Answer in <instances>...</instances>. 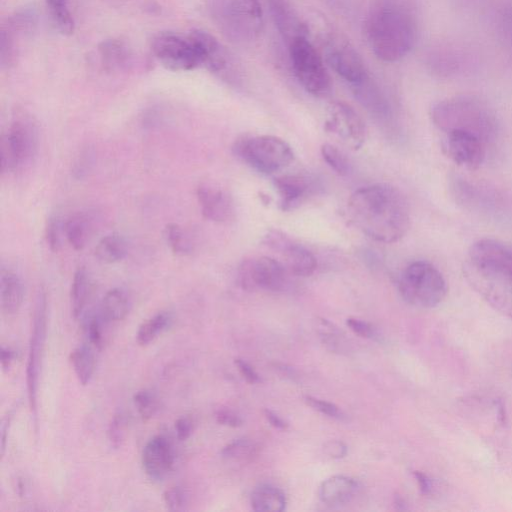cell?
<instances>
[{"mask_svg": "<svg viewBox=\"0 0 512 512\" xmlns=\"http://www.w3.org/2000/svg\"><path fill=\"white\" fill-rule=\"evenodd\" d=\"M349 221L368 237L384 243L401 239L410 226V209L394 186L377 183L357 189L347 202Z\"/></svg>", "mask_w": 512, "mask_h": 512, "instance_id": "6da1fadb", "label": "cell"}, {"mask_svg": "<svg viewBox=\"0 0 512 512\" xmlns=\"http://www.w3.org/2000/svg\"><path fill=\"white\" fill-rule=\"evenodd\" d=\"M462 270L470 287L512 320V251L493 239L478 240L469 248Z\"/></svg>", "mask_w": 512, "mask_h": 512, "instance_id": "7a4b0ae2", "label": "cell"}, {"mask_svg": "<svg viewBox=\"0 0 512 512\" xmlns=\"http://www.w3.org/2000/svg\"><path fill=\"white\" fill-rule=\"evenodd\" d=\"M365 27L371 50L384 62L399 61L416 41L415 18L404 0H371Z\"/></svg>", "mask_w": 512, "mask_h": 512, "instance_id": "3957f363", "label": "cell"}, {"mask_svg": "<svg viewBox=\"0 0 512 512\" xmlns=\"http://www.w3.org/2000/svg\"><path fill=\"white\" fill-rule=\"evenodd\" d=\"M433 124L443 133L463 131L486 144L495 140L498 121L486 102L473 95H457L436 102L430 110Z\"/></svg>", "mask_w": 512, "mask_h": 512, "instance_id": "277c9868", "label": "cell"}, {"mask_svg": "<svg viewBox=\"0 0 512 512\" xmlns=\"http://www.w3.org/2000/svg\"><path fill=\"white\" fill-rule=\"evenodd\" d=\"M398 288L407 303L420 308L438 306L447 294L445 278L427 261L409 264L400 276Z\"/></svg>", "mask_w": 512, "mask_h": 512, "instance_id": "5b68a950", "label": "cell"}, {"mask_svg": "<svg viewBox=\"0 0 512 512\" xmlns=\"http://www.w3.org/2000/svg\"><path fill=\"white\" fill-rule=\"evenodd\" d=\"M218 25L233 40H256L263 28L260 0H210Z\"/></svg>", "mask_w": 512, "mask_h": 512, "instance_id": "8992f818", "label": "cell"}, {"mask_svg": "<svg viewBox=\"0 0 512 512\" xmlns=\"http://www.w3.org/2000/svg\"><path fill=\"white\" fill-rule=\"evenodd\" d=\"M37 147L38 129L34 118L26 110L16 108L1 142L2 172L16 171L30 162Z\"/></svg>", "mask_w": 512, "mask_h": 512, "instance_id": "52a82bcc", "label": "cell"}, {"mask_svg": "<svg viewBox=\"0 0 512 512\" xmlns=\"http://www.w3.org/2000/svg\"><path fill=\"white\" fill-rule=\"evenodd\" d=\"M234 153L255 170L270 174L288 166L294 159L290 145L283 139L261 135L238 140Z\"/></svg>", "mask_w": 512, "mask_h": 512, "instance_id": "ba28073f", "label": "cell"}, {"mask_svg": "<svg viewBox=\"0 0 512 512\" xmlns=\"http://www.w3.org/2000/svg\"><path fill=\"white\" fill-rule=\"evenodd\" d=\"M289 55L294 74L307 92L318 97L330 92L331 78L322 55L306 36L289 42Z\"/></svg>", "mask_w": 512, "mask_h": 512, "instance_id": "9c48e42d", "label": "cell"}, {"mask_svg": "<svg viewBox=\"0 0 512 512\" xmlns=\"http://www.w3.org/2000/svg\"><path fill=\"white\" fill-rule=\"evenodd\" d=\"M151 50L157 61L171 71H190L202 66V56L193 37L173 32L154 36Z\"/></svg>", "mask_w": 512, "mask_h": 512, "instance_id": "30bf717a", "label": "cell"}, {"mask_svg": "<svg viewBox=\"0 0 512 512\" xmlns=\"http://www.w3.org/2000/svg\"><path fill=\"white\" fill-rule=\"evenodd\" d=\"M47 324V297L41 287L36 295L33 326L30 336L29 353L26 368L27 395L31 413L37 423V390L39 370L44 350Z\"/></svg>", "mask_w": 512, "mask_h": 512, "instance_id": "8fae6325", "label": "cell"}, {"mask_svg": "<svg viewBox=\"0 0 512 512\" xmlns=\"http://www.w3.org/2000/svg\"><path fill=\"white\" fill-rule=\"evenodd\" d=\"M324 54L328 65L350 84H358L368 77L362 58L345 38L329 35L324 42Z\"/></svg>", "mask_w": 512, "mask_h": 512, "instance_id": "7c38bea8", "label": "cell"}, {"mask_svg": "<svg viewBox=\"0 0 512 512\" xmlns=\"http://www.w3.org/2000/svg\"><path fill=\"white\" fill-rule=\"evenodd\" d=\"M288 269L278 260L261 256L243 262L239 279L243 288H261L269 291H281L288 282Z\"/></svg>", "mask_w": 512, "mask_h": 512, "instance_id": "4fadbf2b", "label": "cell"}, {"mask_svg": "<svg viewBox=\"0 0 512 512\" xmlns=\"http://www.w3.org/2000/svg\"><path fill=\"white\" fill-rule=\"evenodd\" d=\"M487 144L471 133L463 131L444 132L442 149L456 165L476 170L484 162Z\"/></svg>", "mask_w": 512, "mask_h": 512, "instance_id": "5bb4252c", "label": "cell"}, {"mask_svg": "<svg viewBox=\"0 0 512 512\" xmlns=\"http://www.w3.org/2000/svg\"><path fill=\"white\" fill-rule=\"evenodd\" d=\"M326 128L354 149L361 147L365 141V124L358 113L346 103L337 102L332 105Z\"/></svg>", "mask_w": 512, "mask_h": 512, "instance_id": "9a60e30c", "label": "cell"}, {"mask_svg": "<svg viewBox=\"0 0 512 512\" xmlns=\"http://www.w3.org/2000/svg\"><path fill=\"white\" fill-rule=\"evenodd\" d=\"M174 451L168 438L157 435L151 438L142 452V466L152 481H162L174 465Z\"/></svg>", "mask_w": 512, "mask_h": 512, "instance_id": "2e32d148", "label": "cell"}, {"mask_svg": "<svg viewBox=\"0 0 512 512\" xmlns=\"http://www.w3.org/2000/svg\"><path fill=\"white\" fill-rule=\"evenodd\" d=\"M197 200L203 216L213 222L224 223L234 215V203L231 195L223 188L210 183L198 186Z\"/></svg>", "mask_w": 512, "mask_h": 512, "instance_id": "e0dca14e", "label": "cell"}, {"mask_svg": "<svg viewBox=\"0 0 512 512\" xmlns=\"http://www.w3.org/2000/svg\"><path fill=\"white\" fill-rule=\"evenodd\" d=\"M268 238V243L282 253L285 267L290 273L301 277H307L313 274L317 266V261L309 250L293 243L285 236L278 235L277 232L269 235Z\"/></svg>", "mask_w": 512, "mask_h": 512, "instance_id": "ac0fdd59", "label": "cell"}, {"mask_svg": "<svg viewBox=\"0 0 512 512\" xmlns=\"http://www.w3.org/2000/svg\"><path fill=\"white\" fill-rule=\"evenodd\" d=\"M197 43L202 56V66L213 73H224L230 61L222 44L209 32L194 29L189 32Z\"/></svg>", "mask_w": 512, "mask_h": 512, "instance_id": "d6986e66", "label": "cell"}, {"mask_svg": "<svg viewBox=\"0 0 512 512\" xmlns=\"http://www.w3.org/2000/svg\"><path fill=\"white\" fill-rule=\"evenodd\" d=\"M356 490L357 482L353 478L335 475L322 482L319 487V497L328 506H339L349 502Z\"/></svg>", "mask_w": 512, "mask_h": 512, "instance_id": "ffe728a7", "label": "cell"}, {"mask_svg": "<svg viewBox=\"0 0 512 512\" xmlns=\"http://www.w3.org/2000/svg\"><path fill=\"white\" fill-rule=\"evenodd\" d=\"M275 188L279 194L280 206L283 210H290L299 204L310 190L308 178L290 174L274 179Z\"/></svg>", "mask_w": 512, "mask_h": 512, "instance_id": "44dd1931", "label": "cell"}, {"mask_svg": "<svg viewBox=\"0 0 512 512\" xmlns=\"http://www.w3.org/2000/svg\"><path fill=\"white\" fill-rule=\"evenodd\" d=\"M24 298V286L21 278L11 269L2 268L0 272V302L3 312L13 315L20 309Z\"/></svg>", "mask_w": 512, "mask_h": 512, "instance_id": "7402d4cb", "label": "cell"}, {"mask_svg": "<svg viewBox=\"0 0 512 512\" xmlns=\"http://www.w3.org/2000/svg\"><path fill=\"white\" fill-rule=\"evenodd\" d=\"M270 6L276 25L288 42L295 37L306 36L305 25L285 0H270Z\"/></svg>", "mask_w": 512, "mask_h": 512, "instance_id": "603a6c76", "label": "cell"}, {"mask_svg": "<svg viewBox=\"0 0 512 512\" xmlns=\"http://www.w3.org/2000/svg\"><path fill=\"white\" fill-rule=\"evenodd\" d=\"M131 301L122 288L109 290L102 299L100 314L106 322L123 320L129 313Z\"/></svg>", "mask_w": 512, "mask_h": 512, "instance_id": "cb8c5ba5", "label": "cell"}, {"mask_svg": "<svg viewBox=\"0 0 512 512\" xmlns=\"http://www.w3.org/2000/svg\"><path fill=\"white\" fill-rule=\"evenodd\" d=\"M250 503L256 512H281L285 510L286 498L280 489L265 484L254 489Z\"/></svg>", "mask_w": 512, "mask_h": 512, "instance_id": "d4e9b609", "label": "cell"}, {"mask_svg": "<svg viewBox=\"0 0 512 512\" xmlns=\"http://www.w3.org/2000/svg\"><path fill=\"white\" fill-rule=\"evenodd\" d=\"M90 293V280L84 267H79L74 275L70 292L72 315L79 319L86 307Z\"/></svg>", "mask_w": 512, "mask_h": 512, "instance_id": "484cf974", "label": "cell"}, {"mask_svg": "<svg viewBox=\"0 0 512 512\" xmlns=\"http://www.w3.org/2000/svg\"><path fill=\"white\" fill-rule=\"evenodd\" d=\"M69 359L78 381L82 385H87L96 366V358L91 346L81 345L75 348L71 351Z\"/></svg>", "mask_w": 512, "mask_h": 512, "instance_id": "4316f807", "label": "cell"}, {"mask_svg": "<svg viewBox=\"0 0 512 512\" xmlns=\"http://www.w3.org/2000/svg\"><path fill=\"white\" fill-rule=\"evenodd\" d=\"M127 254L125 239L116 233L103 237L95 247V256L103 263L121 261Z\"/></svg>", "mask_w": 512, "mask_h": 512, "instance_id": "83f0119b", "label": "cell"}, {"mask_svg": "<svg viewBox=\"0 0 512 512\" xmlns=\"http://www.w3.org/2000/svg\"><path fill=\"white\" fill-rule=\"evenodd\" d=\"M171 321V315L167 312H159L147 319L138 328L136 334L137 343L141 346L150 344L169 327Z\"/></svg>", "mask_w": 512, "mask_h": 512, "instance_id": "f1b7e54d", "label": "cell"}, {"mask_svg": "<svg viewBox=\"0 0 512 512\" xmlns=\"http://www.w3.org/2000/svg\"><path fill=\"white\" fill-rule=\"evenodd\" d=\"M356 97L371 111L386 113L387 104L377 86L370 81L369 76L362 82L352 85Z\"/></svg>", "mask_w": 512, "mask_h": 512, "instance_id": "f546056e", "label": "cell"}, {"mask_svg": "<svg viewBox=\"0 0 512 512\" xmlns=\"http://www.w3.org/2000/svg\"><path fill=\"white\" fill-rule=\"evenodd\" d=\"M63 231L69 244L75 250H82L88 239V221L82 214L71 216L63 225Z\"/></svg>", "mask_w": 512, "mask_h": 512, "instance_id": "4dcf8cb0", "label": "cell"}, {"mask_svg": "<svg viewBox=\"0 0 512 512\" xmlns=\"http://www.w3.org/2000/svg\"><path fill=\"white\" fill-rule=\"evenodd\" d=\"M51 19L63 35H71L75 29L74 19L68 9V0H46Z\"/></svg>", "mask_w": 512, "mask_h": 512, "instance_id": "1f68e13d", "label": "cell"}, {"mask_svg": "<svg viewBox=\"0 0 512 512\" xmlns=\"http://www.w3.org/2000/svg\"><path fill=\"white\" fill-rule=\"evenodd\" d=\"M163 234L167 245L173 253L184 256L192 252L193 246L189 235L178 224H167Z\"/></svg>", "mask_w": 512, "mask_h": 512, "instance_id": "d6a6232c", "label": "cell"}, {"mask_svg": "<svg viewBox=\"0 0 512 512\" xmlns=\"http://www.w3.org/2000/svg\"><path fill=\"white\" fill-rule=\"evenodd\" d=\"M129 420L127 414L123 411L116 412L110 420L107 429V438L112 447L115 449L121 447L123 444L127 429H128Z\"/></svg>", "mask_w": 512, "mask_h": 512, "instance_id": "836d02e7", "label": "cell"}, {"mask_svg": "<svg viewBox=\"0 0 512 512\" xmlns=\"http://www.w3.org/2000/svg\"><path fill=\"white\" fill-rule=\"evenodd\" d=\"M102 61L108 68H116L123 65L127 58L125 47L117 41H106L100 46Z\"/></svg>", "mask_w": 512, "mask_h": 512, "instance_id": "e575fe53", "label": "cell"}, {"mask_svg": "<svg viewBox=\"0 0 512 512\" xmlns=\"http://www.w3.org/2000/svg\"><path fill=\"white\" fill-rule=\"evenodd\" d=\"M321 155L325 162L338 174L346 175L349 172V162L344 153L336 146L328 143L323 144Z\"/></svg>", "mask_w": 512, "mask_h": 512, "instance_id": "d590c367", "label": "cell"}, {"mask_svg": "<svg viewBox=\"0 0 512 512\" xmlns=\"http://www.w3.org/2000/svg\"><path fill=\"white\" fill-rule=\"evenodd\" d=\"M318 332L323 343L333 351H342L345 346L344 336L337 327L325 319L318 324Z\"/></svg>", "mask_w": 512, "mask_h": 512, "instance_id": "8d00e7d4", "label": "cell"}, {"mask_svg": "<svg viewBox=\"0 0 512 512\" xmlns=\"http://www.w3.org/2000/svg\"><path fill=\"white\" fill-rule=\"evenodd\" d=\"M133 400L140 417L144 421L151 419L158 409L157 399L150 390H139L134 394Z\"/></svg>", "mask_w": 512, "mask_h": 512, "instance_id": "74e56055", "label": "cell"}, {"mask_svg": "<svg viewBox=\"0 0 512 512\" xmlns=\"http://www.w3.org/2000/svg\"><path fill=\"white\" fill-rule=\"evenodd\" d=\"M255 451L254 444L246 439H236L221 450V455L229 459H241L252 455Z\"/></svg>", "mask_w": 512, "mask_h": 512, "instance_id": "f35d334b", "label": "cell"}, {"mask_svg": "<svg viewBox=\"0 0 512 512\" xmlns=\"http://www.w3.org/2000/svg\"><path fill=\"white\" fill-rule=\"evenodd\" d=\"M61 228L63 227L58 216L52 215L47 219L45 238L52 252H57L61 246Z\"/></svg>", "mask_w": 512, "mask_h": 512, "instance_id": "ab89813d", "label": "cell"}, {"mask_svg": "<svg viewBox=\"0 0 512 512\" xmlns=\"http://www.w3.org/2000/svg\"><path fill=\"white\" fill-rule=\"evenodd\" d=\"M1 66L10 67L15 59V44L14 39L8 30L2 29L1 31V44H0Z\"/></svg>", "mask_w": 512, "mask_h": 512, "instance_id": "60d3db41", "label": "cell"}, {"mask_svg": "<svg viewBox=\"0 0 512 512\" xmlns=\"http://www.w3.org/2000/svg\"><path fill=\"white\" fill-rule=\"evenodd\" d=\"M94 160L92 149L86 147L80 151L73 164V174L76 178H82L91 170Z\"/></svg>", "mask_w": 512, "mask_h": 512, "instance_id": "b9f144b4", "label": "cell"}, {"mask_svg": "<svg viewBox=\"0 0 512 512\" xmlns=\"http://www.w3.org/2000/svg\"><path fill=\"white\" fill-rule=\"evenodd\" d=\"M163 499L170 511L184 510L187 502L185 492L179 487L167 489L163 494Z\"/></svg>", "mask_w": 512, "mask_h": 512, "instance_id": "7bdbcfd3", "label": "cell"}, {"mask_svg": "<svg viewBox=\"0 0 512 512\" xmlns=\"http://www.w3.org/2000/svg\"><path fill=\"white\" fill-rule=\"evenodd\" d=\"M105 321L101 314L92 316L88 322V339L91 346L101 349L103 346L102 322Z\"/></svg>", "mask_w": 512, "mask_h": 512, "instance_id": "ee69618b", "label": "cell"}, {"mask_svg": "<svg viewBox=\"0 0 512 512\" xmlns=\"http://www.w3.org/2000/svg\"><path fill=\"white\" fill-rule=\"evenodd\" d=\"M305 402L318 412L333 418H342L343 414L335 404L312 396H305Z\"/></svg>", "mask_w": 512, "mask_h": 512, "instance_id": "f6af8a7d", "label": "cell"}, {"mask_svg": "<svg viewBox=\"0 0 512 512\" xmlns=\"http://www.w3.org/2000/svg\"><path fill=\"white\" fill-rule=\"evenodd\" d=\"M346 324L355 334L361 337L374 338L376 336V330L366 321L356 318H348L346 320Z\"/></svg>", "mask_w": 512, "mask_h": 512, "instance_id": "bcb514c9", "label": "cell"}, {"mask_svg": "<svg viewBox=\"0 0 512 512\" xmlns=\"http://www.w3.org/2000/svg\"><path fill=\"white\" fill-rule=\"evenodd\" d=\"M216 421L225 426L229 427H239L242 425L243 421L239 415H237L232 410L226 408H220L215 412Z\"/></svg>", "mask_w": 512, "mask_h": 512, "instance_id": "7dc6e473", "label": "cell"}, {"mask_svg": "<svg viewBox=\"0 0 512 512\" xmlns=\"http://www.w3.org/2000/svg\"><path fill=\"white\" fill-rule=\"evenodd\" d=\"M323 450L325 454L334 459L343 458L347 454V446L337 440H331L324 444Z\"/></svg>", "mask_w": 512, "mask_h": 512, "instance_id": "c3c4849f", "label": "cell"}, {"mask_svg": "<svg viewBox=\"0 0 512 512\" xmlns=\"http://www.w3.org/2000/svg\"><path fill=\"white\" fill-rule=\"evenodd\" d=\"M235 364L243 376V378L250 384L257 383L260 378L257 372L253 369V367L244 361L243 359L237 358L235 359Z\"/></svg>", "mask_w": 512, "mask_h": 512, "instance_id": "681fc988", "label": "cell"}, {"mask_svg": "<svg viewBox=\"0 0 512 512\" xmlns=\"http://www.w3.org/2000/svg\"><path fill=\"white\" fill-rule=\"evenodd\" d=\"M175 431L178 440H187L193 431L192 421L187 417H180L175 422Z\"/></svg>", "mask_w": 512, "mask_h": 512, "instance_id": "f907efd6", "label": "cell"}, {"mask_svg": "<svg viewBox=\"0 0 512 512\" xmlns=\"http://www.w3.org/2000/svg\"><path fill=\"white\" fill-rule=\"evenodd\" d=\"M413 474L417 480L421 493L429 494L432 490V481L430 480V478L420 471H414Z\"/></svg>", "mask_w": 512, "mask_h": 512, "instance_id": "816d5d0a", "label": "cell"}, {"mask_svg": "<svg viewBox=\"0 0 512 512\" xmlns=\"http://www.w3.org/2000/svg\"><path fill=\"white\" fill-rule=\"evenodd\" d=\"M264 414L270 425H272L273 427L281 430L286 429L288 427V424L275 412L266 409L264 411Z\"/></svg>", "mask_w": 512, "mask_h": 512, "instance_id": "f5cc1de1", "label": "cell"}, {"mask_svg": "<svg viewBox=\"0 0 512 512\" xmlns=\"http://www.w3.org/2000/svg\"><path fill=\"white\" fill-rule=\"evenodd\" d=\"M15 357L16 353L14 350L4 346L1 347V366L4 371H7L10 368Z\"/></svg>", "mask_w": 512, "mask_h": 512, "instance_id": "db71d44e", "label": "cell"}, {"mask_svg": "<svg viewBox=\"0 0 512 512\" xmlns=\"http://www.w3.org/2000/svg\"><path fill=\"white\" fill-rule=\"evenodd\" d=\"M14 415V409L10 410L7 414V416L5 417L4 421H3V426H2V442H1V452H2V455L4 454V449H5V443H6V439H7V432H8V428L10 426V423H11V419Z\"/></svg>", "mask_w": 512, "mask_h": 512, "instance_id": "11a10c76", "label": "cell"}]
</instances>
